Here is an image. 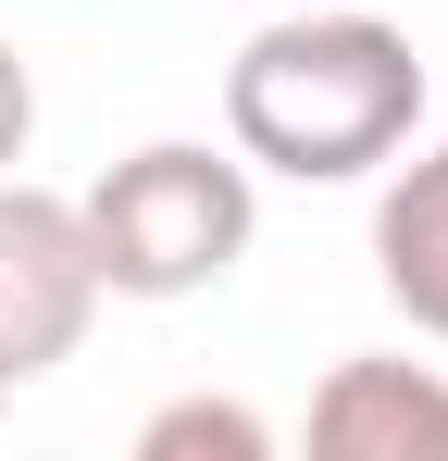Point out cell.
Segmentation results:
<instances>
[{"label": "cell", "instance_id": "cell-1", "mask_svg": "<svg viewBox=\"0 0 448 461\" xmlns=\"http://www.w3.org/2000/svg\"><path fill=\"white\" fill-rule=\"evenodd\" d=\"M424 125V63L386 13H336V0H287L237 76H224V138L249 175H299V187H349L386 175Z\"/></svg>", "mask_w": 448, "mask_h": 461}, {"label": "cell", "instance_id": "cell-5", "mask_svg": "<svg viewBox=\"0 0 448 461\" xmlns=\"http://www.w3.org/2000/svg\"><path fill=\"white\" fill-rule=\"evenodd\" d=\"M373 275H386V300L448 349V150L386 175V200H373Z\"/></svg>", "mask_w": 448, "mask_h": 461}, {"label": "cell", "instance_id": "cell-4", "mask_svg": "<svg viewBox=\"0 0 448 461\" xmlns=\"http://www.w3.org/2000/svg\"><path fill=\"white\" fill-rule=\"evenodd\" d=\"M311 449L324 461H448V375L424 362H336V375L311 386Z\"/></svg>", "mask_w": 448, "mask_h": 461}, {"label": "cell", "instance_id": "cell-8", "mask_svg": "<svg viewBox=\"0 0 448 461\" xmlns=\"http://www.w3.org/2000/svg\"><path fill=\"white\" fill-rule=\"evenodd\" d=\"M0 399H13V375H0Z\"/></svg>", "mask_w": 448, "mask_h": 461}, {"label": "cell", "instance_id": "cell-7", "mask_svg": "<svg viewBox=\"0 0 448 461\" xmlns=\"http://www.w3.org/2000/svg\"><path fill=\"white\" fill-rule=\"evenodd\" d=\"M25 138H38V76H25V50L0 38V175L25 162Z\"/></svg>", "mask_w": 448, "mask_h": 461}, {"label": "cell", "instance_id": "cell-3", "mask_svg": "<svg viewBox=\"0 0 448 461\" xmlns=\"http://www.w3.org/2000/svg\"><path fill=\"white\" fill-rule=\"evenodd\" d=\"M100 324V249H87V212L63 187H25L0 175V375H50L87 349Z\"/></svg>", "mask_w": 448, "mask_h": 461}, {"label": "cell", "instance_id": "cell-6", "mask_svg": "<svg viewBox=\"0 0 448 461\" xmlns=\"http://www.w3.org/2000/svg\"><path fill=\"white\" fill-rule=\"evenodd\" d=\"M138 461H274V424L249 399H162L138 424Z\"/></svg>", "mask_w": 448, "mask_h": 461}, {"label": "cell", "instance_id": "cell-2", "mask_svg": "<svg viewBox=\"0 0 448 461\" xmlns=\"http://www.w3.org/2000/svg\"><path fill=\"white\" fill-rule=\"evenodd\" d=\"M75 212H87V249H100V300H200V287L237 275V249H249V225H262L249 162L200 150V138L125 150Z\"/></svg>", "mask_w": 448, "mask_h": 461}]
</instances>
